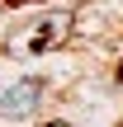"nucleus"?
Returning a JSON list of instances; mask_svg holds the SVG:
<instances>
[{"label": "nucleus", "mask_w": 123, "mask_h": 127, "mask_svg": "<svg viewBox=\"0 0 123 127\" xmlns=\"http://www.w3.org/2000/svg\"><path fill=\"white\" fill-rule=\"evenodd\" d=\"M43 99V80H14L9 90H0V118H33Z\"/></svg>", "instance_id": "f257e3e1"}, {"label": "nucleus", "mask_w": 123, "mask_h": 127, "mask_svg": "<svg viewBox=\"0 0 123 127\" xmlns=\"http://www.w3.org/2000/svg\"><path fill=\"white\" fill-rule=\"evenodd\" d=\"M66 33H71V19L66 14H57V19H47L38 33H33V42H28V52H47V47H57V42H66Z\"/></svg>", "instance_id": "f03ea898"}, {"label": "nucleus", "mask_w": 123, "mask_h": 127, "mask_svg": "<svg viewBox=\"0 0 123 127\" xmlns=\"http://www.w3.org/2000/svg\"><path fill=\"white\" fill-rule=\"evenodd\" d=\"M9 5H33V0H9Z\"/></svg>", "instance_id": "7ed1b4c3"}, {"label": "nucleus", "mask_w": 123, "mask_h": 127, "mask_svg": "<svg viewBox=\"0 0 123 127\" xmlns=\"http://www.w3.org/2000/svg\"><path fill=\"white\" fill-rule=\"evenodd\" d=\"M47 127H66V123H47Z\"/></svg>", "instance_id": "20e7f679"}, {"label": "nucleus", "mask_w": 123, "mask_h": 127, "mask_svg": "<svg viewBox=\"0 0 123 127\" xmlns=\"http://www.w3.org/2000/svg\"><path fill=\"white\" fill-rule=\"evenodd\" d=\"M119 80H123V66H119Z\"/></svg>", "instance_id": "39448f33"}]
</instances>
